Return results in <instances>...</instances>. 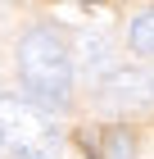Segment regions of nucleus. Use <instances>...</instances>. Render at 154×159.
Segmentation results:
<instances>
[{"label":"nucleus","mask_w":154,"mask_h":159,"mask_svg":"<svg viewBox=\"0 0 154 159\" xmlns=\"http://www.w3.org/2000/svg\"><path fill=\"white\" fill-rule=\"evenodd\" d=\"M18 77H23L32 105L41 109H64L73 91V55L55 27H32L18 41Z\"/></svg>","instance_id":"f257e3e1"},{"label":"nucleus","mask_w":154,"mask_h":159,"mask_svg":"<svg viewBox=\"0 0 154 159\" xmlns=\"http://www.w3.org/2000/svg\"><path fill=\"white\" fill-rule=\"evenodd\" d=\"M0 159H59V127L27 96H0Z\"/></svg>","instance_id":"f03ea898"},{"label":"nucleus","mask_w":154,"mask_h":159,"mask_svg":"<svg viewBox=\"0 0 154 159\" xmlns=\"http://www.w3.org/2000/svg\"><path fill=\"white\" fill-rule=\"evenodd\" d=\"M100 105L113 114H131V109H145L154 105V73L145 68H118L100 82Z\"/></svg>","instance_id":"7ed1b4c3"},{"label":"nucleus","mask_w":154,"mask_h":159,"mask_svg":"<svg viewBox=\"0 0 154 159\" xmlns=\"http://www.w3.org/2000/svg\"><path fill=\"white\" fill-rule=\"evenodd\" d=\"M131 155H136V136H131V127H104L100 159H131Z\"/></svg>","instance_id":"20e7f679"},{"label":"nucleus","mask_w":154,"mask_h":159,"mask_svg":"<svg viewBox=\"0 0 154 159\" xmlns=\"http://www.w3.org/2000/svg\"><path fill=\"white\" fill-rule=\"evenodd\" d=\"M127 41H131V50H136V55H154V5L141 14V18H131Z\"/></svg>","instance_id":"39448f33"},{"label":"nucleus","mask_w":154,"mask_h":159,"mask_svg":"<svg viewBox=\"0 0 154 159\" xmlns=\"http://www.w3.org/2000/svg\"><path fill=\"white\" fill-rule=\"evenodd\" d=\"M77 146H82V150H86L91 159H100V132H91V127H82V132H77Z\"/></svg>","instance_id":"423d86ee"}]
</instances>
